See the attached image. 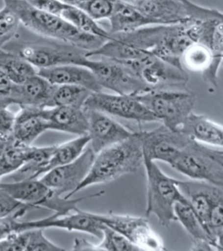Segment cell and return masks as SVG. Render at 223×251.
<instances>
[{
	"instance_id": "obj_45",
	"label": "cell",
	"mask_w": 223,
	"mask_h": 251,
	"mask_svg": "<svg viewBox=\"0 0 223 251\" xmlns=\"http://www.w3.org/2000/svg\"><path fill=\"white\" fill-rule=\"evenodd\" d=\"M2 145H3V142H1V141H0V149L2 148Z\"/></svg>"
},
{
	"instance_id": "obj_5",
	"label": "cell",
	"mask_w": 223,
	"mask_h": 251,
	"mask_svg": "<svg viewBox=\"0 0 223 251\" xmlns=\"http://www.w3.org/2000/svg\"><path fill=\"white\" fill-rule=\"evenodd\" d=\"M0 187L23 203L34 208H47L58 215H66L75 211L78 208V202L102 196L104 193L99 192L77 199H71L67 196H59L39 179L0 182Z\"/></svg>"
},
{
	"instance_id": "obj_2",
	"label": "cell",
	"mask_w": 223,
	"mask_h": 251,
	"mask_svg": "<svg viewBox=\"0 0 223 251\" xmlns=\"http://www.w3.org/2000/svg\"><path fill=\"white\" fill-rule=\"evenodd\" d=\"M112 35L180 68H184L181 59L185 51L195 43L188 32V22L153 25L136 31Z\"/></svg>"
},
{
	"instance_id": "obj_36",
	"label": "cell",
	"mask_w": 223,
	"mask_h": 251,
	"mask_svg": "<svg viewBox=\"0 0 223 251\" xmlns=\"http://www.w3.org/2000/svg\"><path fill=\"white\" fill-rule=\"evenodd\" d=\"M17 114L6 106H0V141H11L14 134Z\"/></svg>"
},
{
	"instance_id": "obj_25",
	"label": "cell",
	"mask_w": 223,
	"mask_h": 251,
	"mask_svg": "<svg viewBox=\"0 0 223 251\" xmlns=\"http://www.w3.org/2000/svg\"><path fill=\"white\" fill-rule=\"evenodd\" d=\"M109 21L111 34L125 33L156 25L135 5L120 0H115L114 12L110 17Z\"/></svg>"
},
{
	"instance_id": "obj_9",
	"label": "cell",
	"mask_w": 223,
	"mask_h": 251,
	"mask_svg": "<svg viewBox=\"0 0 223 251\" xmlns=\"http://www.w3.org/2000/svg\"><path fill=\"white\" fill-rule=\"evenodd\" d=\"M91 216L129 240L140 251H166L161 236L150 226L149 220L142 216L119 215L114 213L97 214Z\"/></svg>"
},
{
	"instance_id": "obj_4",
	"label": "cell",
	"mask_w": 223,
	"mask_h": 251,
	"mask_svg": "<svg viewBox=\"0 0 223 251\" xmlns=\"http://www.w3.org/2000/svg\"><path fill=\"white\" fill-rule=\"evenodd\" d=\"M143 166L147 176L146 216H154L162 227H169L176 222L174 206L186 201L178 186L179 180L169 176L161 170L156 161L144 157Z\"/></svg>"
},
{
	"instance_id": "obj_20",
	"label": "cell",
	"mask_w": 223,
	"mask_h": 251,
	"mask_svg": "<svg viewBox=\"0 0 223 251\" xmlns=\"http://www.w3.org/2000/svg\"><path fill=\"white\" fill-rule=\"evenodd\" d=\"M181 62L186 69L200 73L208 86L217 88L218 72L222 61L216 59L207 46L201 43L192 44L185 51Z\"/></svg>"
},
{
	"instance_id": "obj_35",
	"label": "cell",
	"mask_w": 223,
	"mask_h": 251,
	"mask_svg": "<svg viewBox=\"0 0 223 251\" xmlns=\"http://www.w3.org/2000/svg\"><path fill=\"white\" fill-rule=\"evenodd\" d=\"M35 209L30 205L23 203L0 187V218L11 216L24 208Z\"/></svg>"
},
{
	"instance_id": "obj_26",
	"label": "cell",
	"mask_w": 223,
	"mask_h": 251,
	"mask_svg": "<svg viewBox=\"0 0 223 251\" xmlns=\"http://www.w3.org/2000/svg\"><path fill=\"white\" fill-rule=\"evenodd\" d=\"M35 148L21 144L14 139L3 142L0 149V174L2 177L10 176L21 169L32 158Z\"/></svg>"
},
{
	"instance_id": "obj_17",
	"label": "cell",
	"mask_w": 223,
	"mask_h": 251,
	"mask_svg": "<svg viewBox=\"0 0 223 251\" xmlns=\"http://www.w3.org/2000/svg\"><path fill=\"white\" fill-rule=\"evenodd\" d=\"M178 186L207 230L210 213L216 205L223 202V187L195 180H179Z\"/></svg>"
},
{
	"instance_id": "obj_31",
	"label": "cell",
	"mask_w": 223,
	"mask_h": 251,
	"mask_svg": "<svg viewBox=\"0 0 223 251\" xmlns=\"http://www.w3.org/2000/svg\"><path fill=\"white\" fill-rule=\"evenodd\" d=\"M92 91L73 85L57 86L52 96V106H74L83 108Z\"/></svg>"
},
{
	"instance_id": "obj_15",
	"label": "cell",
	"mask_w": 223,
	"mask_h": 251,
	"mask_svg": "<svg viewBox=\"0 0 223 251\" xmlns=\"http://www.w3.org/2000/svg\"><path fill=\"white\" fill-rule=\"evenodd\" d=\"M59 228L67 231H78L87 233L101 239L103 224L91 216L90 212L84 211L79 208L66 215L53 214L51 216L32 220L21 221L20 231L30 228Z\"/></svg>"
},
{
	"instance_id": "obj_39",
	"label": "cell",
	"mask_w": 223,
	"mask_h": 251,
	"mask_svg": "<svg viewBox=\"0 0 223 251\" xmlns=\"http://www.w3.org/2000/svg\"><path fill=\"white\" fill-rule=\"evenodd\" d=\"M13 85L14 83L8 78L7 75L3 71L0 70V106L9 107L8 99Z\"/></svg>"
},
{
	"instance_id": "obj_33",
	"label": "cell",
	"mask_w": 223,
	"mask_h": 251,
	"mask_svg": "<svg viewBox=\"0 0 223 251\" xmlns=\"http://www.w3.org/2000/svg\"><path fill=\"white\" fill-rule=\"evenodd\" d=\"M115 0H83L77 7L94 20H109L114 12Z\"/></svg>"
},
{
	"instance_id": "obj_22",
	"label": "cell",
	"mask_w": 223,
	"mask_h": 251,
	"mask_svg": "<svg viewBox=\"0 0 223 251\" xmlns=\"http://www.w3.org/2000/svg\"><path fill=\"white\" fill-rule=\"evenodd\" d=\"M49 130L46 108L22 106L16 116L13 138L25 145L32 142L42 133Z\"/></svg>"
},
{
	"instance_id": "obj_29",
	"label": "cell",
	"mask_w": 223,
	"mask_h": 251,
	"mask_svg": "<svg viewBox=\"0 0 223 251\" xmlns=\"http://www.w3.org/2000/svg\"><path fill=\"white\" fill-rule=\"evenodd\" d=\"M90 143V138L88 135L78 136L71 141L64 142L59 145H55L53 153L47 166V172L59 166L68 164L75 161L82 154L87 146Z\"/></svg>"
},
{
	"instance_id": "obj_30",
	"label": "cell",
	"mask_w": 223,
	"mask_h": 251,
	"mask_svg": "<svg viewBox=\"0 0 223 251\" xmlns=\"http://www.w3.org/2000/svg\"><path fill=\"white\" fill-rule=\"evenodd\" d=\"M60 17L77 28L78 31H82L84 33L97 36L107 40L112 38V34L109 31H106L101 26H99L96 20L91 18L87 13L77 6L67 5Z\"/></svg>"
},
{
	"instance_id": "obj_37",
	"label": "cell",
	"mask_w": 223,
	"mask_h": 251,
	"mask_svg": "<svg viewBox=\"0 0 223 251\" xmlns=\"http://www.w3.org/2000/svg\"><path fill=\"white\" fill-rule=\"evenodd\" d=\"M31 208H24L11 216L0 218V240L6 238L14 232L20 231V224L23 217Z\"/></svg>"
},
{
	"instance_id": "obj_1",
	"label": "cell",
	"mask_w": 223,
	"mask_h": 251,
	"mask_svg": "<svg viewBox=\"0 0 223 251\" xmlns=\"http://www.w3.org/2000/svg\"><path fill=\"white\" fill-rule=\"evenodd\" d=\"M4 6L10 8L18 16L20 23L33 32L81 48L88 53L98 49L107 40L78 31L61 17L40 11L26 0H4Z\"/></svg>"
},
{
	"instance_id": "obj_44",
	"label": "cell",
	"mask_w": 223,
	"mask_h": 251,
	"mask_svg": "<svg viewBox=\"0 0 223 251\" xmlns=\"http://www.w3.org/2000/svg\"><path fill=\"white\" fill-rule=\"evenodd\" d=\"M120 1H123V2H125V3L136 5V4H141V3L146 2V1H149V0H120Z\"/></svg>"
},
{
	"instance_id": "obj_23",
	"label": "cell",
	"mask_w": 223,
	"mask_h": 251,
	"mask_svg": "<svg viewBox=\"0 0 223 251\" xmlns=\"http://www.w3.org/2000/svg\"><path fill=\"white\" fill-rule=\"evenodd\" d=\"M179 129L200 144L223 149V126L204 115L192 113Z\"/></svg>"
},
{
	"instance_id": "obj_13",
	"label": "cell",
	"mask_w": 223,
	"mask_h": 251,
	"mask_svg": "<svg viewBox=\"0 0 223 251\" xmlns=\"http://www.w3.org/2000/svg\"><path fill=\"white\" fill-rule=\"evenodd\" d=\"M84 108L98 110L114 117L136 122H160L136 96L94 92L86 100Z\"/></svg>"
},
{
	"instance_id": "obj_12",
	"label": "cell",
	"mask_w": 223,
	"mask_h": 251,
	"mask_svg": "<svg viewBox=\"0 0 223 251\" xmlns=\"http://www.w3.org/2000/svg\"><path fill=\"white\" fill-rule=\"evenodd\" d=\"M19 54L37 69L64 65L85 67L89 59L88 51L66 43L27 44L20 48Z\"/></svg>"
},
{
	"instance_id": "obj_16",
	"label": "cell",
	"mask_w": 223,
	"mask_h": 251,
	"mask_svg": "<svg viewBox=\"0 0 223 251\" xmlns=\"http://www.w3.org/2000/svg\"><path fill=\"white\" fill-rule=\"evenodd\" d=\"M84 109L86 110L88 121L87 135L90 138L89 146L95 153L125 141L135 133L116 122L108 114L98 110Z\"/></svg>"
},
{
	"instance_id": "obj_34",
	"label": "cell",
	"mask_w": 223,
	"mask_h": 251,
	"mask_svg": "<svg viewBox=\"0 0 223 251\" xmlns=\"http://www.w3.org/2000/svg\"><path fill=\"white\" fill-rule=\"evenodd\" d=\"M20 19L10 8L4 6L0 11V49L15 36Z\"/></svg>"
},
{
	"instance_id": "obj_10",
	"label": "cell",
	"mask_w": 223,
	"mask_h": 251,
	"mask_svg": "<svg viewBox=\"0 0 223 251\" xmlns=\"http://www.w3.org/2000/svg\"><path fill=\"white\" fill-rule=\"evenodd\" d=\"M124 64L132 67L152 90L183 89L189 81L184 68L175 67L154 55Z\"/></svg>"
},
{
	"instance_id": "obj_28",
	"label": "cell",
	"mask_w": 223,
	"mask_h": 251,
	"mask_svg": "<svg viewBox=\"0 0 223 251\" xmlns=\"http://www.w3.org/2000/svg\"><path fill=\"white\" fill-rule=\"evenodd\" d=\"M174 214L178 222H180L181 226L188 232V235L192 237L194 241H208L214 243L215 241L208 235L203 224L200 222V218L196 215V211L191 207L188 200L178 201L174 206Z\"/></svg>"
},
{
	"instance_id": "obj_32",
	"label": "cell",
	"mask_w": 223,
	"mask_h": 251,
	"mask_svg": "<svg viewBox=\"0 0 223 251\" xmlns=\"http://www.w3.org/2000/svg\"><path fill=\"white\" fill-rule=\"evenodd\" d=\"M98 251H138L135 245L119 232L103 224L101 242L96 244Z\"/></svg>"
},
{
	"instance_id": "obj_21",
	"label": "cell",
	"mask_w": 223,
	"mask_h": 251,
	"mask_svg": "<svg viewBox=\"0 0 223 251\" xmlns=\"http://www.w3.org/2000/svg\"><path fill=\"white\" fill-rule=\"evenodd\" d=\"M46 115L49 130L78 136L87 135L88 121L84 107L52 106L46 108Z\"/></svg>"
},
{
	"instance_id": "obj_38",
	"label": "cell",
	"mask_w": 223,
	"mask_h": 251,
	"mask_svg": "<svg viewBox=\"0 0 223 251\" xmlns=\"http://www.w3.org/2000/svg\"><path fill=\"white\" fill-rule=\"evenodd\" d=\"M29 4L39 9L40 11L48 12L51 14L58 15L60 17L64 9L67 7L66 4L59 0H26Z\"/></svg>"
},
{
	"instance_id": "obj_18",
	"label": "cell",
	"mask_w": 223,
	"mask_h": 251,
	"mask_svg": "<svg viewBox=\"0 0 223 251\" xmlns=\"http://www.w3.org/2000/svg\"><path fill=\"white\" fill-rule=\"evenodd\" d=\"M56 87L40 75H36L25 82L13 85L8 99L9 106L15 104L20 107H52V96Z\"/></svg>"
},
{
	"instance_id": "obj_3",
	"label": "cell",
	"mask_w": 223,
	"mask_h": 251,
	"mask_svg": "<svg viewBox=\"0 0 223 251\" xmlns=\"http://www.w3.org/2000/svg\"><path fill=\"white\" fill-rule=\"evenodd\" d=\"M144 163V153L139 132L125 141L103 149L95 154L94 163L76 193L90 186L105 184L120 177L137 172Z\"/></svg>"
},
{
	"instance_id": "obj_24",
	"label": "cell",
	"mask_w": 223,
	"mask_h": 251,
	"mask_svg": "<svg viewBox=\"0 0 223 251\" xmlns=\"http://www.w3.org/2000/svg\"><path fill=\"white\" fill-rule=\"evenodd\" d=\"M135 6L156 25L187 23L190 20L180 0H149Z\"/></svg>"
},
{
	"instance_id": "obj_19",
	"label": "cell",
	"mask_w": 223,
	"mask_h": 251,
	"mask_svg": "<svg viewBox=\"0 0 223 251\" xmlns=\"http://www.w3.org/2000/svg\"><path fill=\"white\" fill-rule=\"evenodd\" d=\"M38 75L55 86L73 85L82 86L92 92H101L102 86L93 71L78 65H64L59 67L40 68Z\"/></svg>"
},
{
	"instance_id": "obj_7",
	"label": "cell",
	"mask_w": 223,
	"mask_h": 251,
	"mask_svg": "<svg viewBox=\"0 0 223 251\" xmlns=\"http://www.w3.org/2000/svg\"><path fill=\"white\" fill-rule=\"evenodd\" d=\"M85 67L93 71L103 89L114 94L138 96L152 90L132 67L124 63L106 58L99 60L89 58Z\"/></svg>"
},
{
	"instance_id": "obj_42",
	"label": "cell",
	"mask_w": 223,
	"mask_h": 251,
	"mask_svg": "<svg viewBox=\"0 0 223 251\" xmlns=\"http://www.w3.org/2000/svg\"><path fill=\"white\" fill-rule=\"evenodd\" d=\"M210 151L214 156H216L220 161L223 163V149H214L210 148Z\"/></svg>"
},
{
	"instance_id": "obj_6",
	"label": "cell",
	"mask_w": 223,
	"mask_h": 251,
	"mask_svg": "<svg viewBox=\"0 0 223 251\" xmlns=\"http://www.w3.org/2000/svg\"><path fill=\"white\" fill-rule=\"evenodd\" d=\"M163 125L179 129L192 114L196 94L183 89H157L136 96Z\"/></svg>"
},
{
	"instance_id": "obj_46",
	"label": "cell",
	"mask_w": 223,
	"mask_h": 251,
	"mask_svg": "<svg viewBox=\"0 0 223 251\" xmlns=\"http://www.w3.org/2000/svg\"><path fill=\"white\" fill-rule=\"evenodd\" d=\"M1 178H2V176H1V174H0V179H1Z\"/></svg>"
},
{
	"instance_id": "obj_43",
	"label": "cell",
	"mask_w": 223,
	"mask_h": 251,
	"mask_svg": "<svg viewBox=\"0 0 223 251\" xmlns=\"http://www.w3.org/2000/svg\"><path fill=\"white\" fill-rule=\"evenodd\" d=\"M59 1L62 2L64 4L78 6V4H80L83 0H59Z\"/></svg>"
},
{
	"instance_id": "obj_47",
	"label": "cell",
	"mask_w": 223,
	"mask_h": 251,
	"mask_svg": "<svg viewBox=\"0 0 223 251\" xmlns=\"http://www.w3.org/2000/svg\"><path fill=\"white\" fill-rule=\"evenodd\" d=\"M222 65H223V62H222Z\"/></svg>"
},
{
	"instance_id": "obj_8",
	"label": "cell",
	"mask_w": 223,
	"mask_h": 251,
	"mask_svg": "<svg viewBox=\"0 0 223 251\" xmlns=\"http://www.w3.org/2000/svg\"><path fill=\"white\" fill-rule=\"evenodd\" d=\"M170 166L191 180L207 181L223 187V162L213 155L210 148L194 140Z\"/></svg>"
},
{
	"instance_id": "obj_11",
	"label": "cell",
	"mask_w": 223,
	"mask_h": 251,
	"mask_svg": "<svg viewBox=\"0 0 223 251\" xmlns=\"http://www.w3.org/2000/svg\"><path fill=\"white\" fill-rule=\"evenodd\" d=\"M139 133L144 157L169 165L192 141L180 129H172L163 124L155 129Z\"/></svg>"
},
{
	"instance_id": "obj_41",
	"label": "cell",
	"mask_w": 223,
	"mask_h": 251,
	"mask_svg": "<svg viewBox=\"0 0 223 251\" xmlns=\"http://www.w3.org/2000/svg\"><path fill=\"white\" fill-rule=\"evenodd\" d=\"M216 247L217 251H223V231L216 236Z\"/></svg>"
},
{
	"instance_id": "obj_27",
	"label": "cell",
	"mask_w": 223,
	"mask_h": 251,
	"mask_svg": "<svg viewBox=\"0 0 223 251\" xmlns=\"http://www.w3.org/2000/svg\"><path fill=\"white\" fill-rule=\"evenodd\" d=\"M0 70L3 71L14 84L26 81L38 75V69L19 53L0 49Z\"/></svg>"
},
{
	"instance_id": "obj_14",
	"label": "cell",
	"mask_w": 223,
	"mask_h": 251,
	"mask_svg": "<svg viewBox=\"0 0 223 251\" xmlns=\"http://www.w3.org/2000/svg\"><path fill=\"white\" fill-rule=\"evenodd\" d=\"M95 154L94 150L88 146L75 161L51 169L40 177L39 180L59 196L67 194V197L71 198L90 171Z\"/></svg>"
},
{
	"instance_id": "obj_40",
	"label": "cell",
	"mask_w": 223,
	"mask_h": 251,
	"mask_svg": "<svg viewBox=\"0 0 223 251\" xmlns=\"http://www.w3.org/2000/svg\"><path fill=\"white\" fill-rule=\"evenodd\" d=\"M74 251H98L97 245L88 242L85 238H76L74 243Z\"/></svg>"
}]
</instances>
